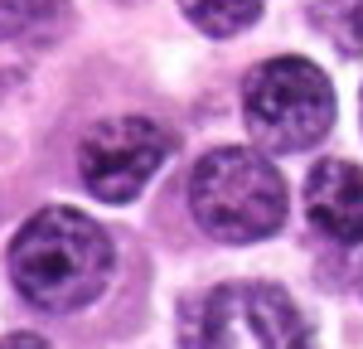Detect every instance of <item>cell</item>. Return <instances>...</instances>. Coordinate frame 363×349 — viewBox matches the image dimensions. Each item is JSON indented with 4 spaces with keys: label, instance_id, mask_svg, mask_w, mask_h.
Segmentation results:
<instances>
[{
    "label": "cell",
    "instance_id": "1",
    "mask_svg": "<svg viewBox=\"0 0 363 349\" xmlns=\"http://www.w3.org/2000/svg\"><path fill=\"white\" fill-rule=\"evenodd\" d=\"M112 238L78 209H39L10 243V282L39 311H83L112 282Z\"/></svg>",
    "mask_w": 363,
    "mask_h": 349
},
{
    "label": "cell",
    "instance_id": "2",
    "mask_svg": "<svg viewBox=\"0 0 363 349\" xmlns=\"http://www.w3.org/2000/svg\"><path fill=\"white\" fill-rule=\"evenodd\" d=\"M189 214L218 243H262L286 218V179L262 150L218 145L189 174Z\"/></svg>",
    "mask_w": 363,
    "mask_h": 349
},
{
    "label": "cell",
    "instance_id": "3",
    "mask_svg": "<svg viewBox=\"0 0 363 349\" xmlns=\"http://www.w3.org/2000/svg\"><path fill=\"white\" fill-rule=\"evenodd\" d=\"M184 349H310L306 316L281 287L233 282L184 306Z\"/></svg>",
    "mask_w": 363,
    "mask_h": 349
},
{
    "label": "cell",
    "instance_id": "4",
    "mask_svg": "<svg viewBox=\"0 0 363 349\" xmlns=\"http://www.w3.org/2000/svg\"><path fill=\"white\" fill-rule=\"evenodd\" d=\"M242 116L267 150H306L335 126V87L310 58H267L242 83Z\"/></svg>",
    "mask_w": 363,
    "mask_h": 349
},
{
    "label": "cell",
    "instance_id": "5",
    "mask_svg": "<svg viewBox=\"0 0 363 349\" xmlns=\"http://www.w3.org/2000/svg\"><path fill=\"white\" fill-rule=\"evenodd\" d=\"M169 155V131L145 116L97 121L78 145V174L102 204H131Z\"/></svg>",
    "mask_w": 363,
    "mask_h": 349
},
{
    "label": "cell",
    "instance_id": "6",
    "mask_svg": "<svg viewBox=\"0 0 363 349\" xmlns=\"http://www.w3.org/2000/svg\"><path fill=\"white\" fill-rule=\"evenodd\" d=\"M306 214L339 248L363 243V170L349 160H320L306 179Z\"/></svg>",
    "mask_w": 363,
    "mask_h": 349
},
{
    "label": "cell",
    "instance_id": "7",
    "mask_svg": "<svg viewBox=\"0 0 363 349\" xmlns=\"http://www.w3.org/2000/svg\"><path fill=\"white\" fill-rule=\"evenodd\" d=\"M262 5L267 0H179V10L189 15V25L213 34V39H228V34H242L262 20Z\"/></svg>",
    "mask_w": 363,
    "mask_h": 349
},
{
    "label": "cell",
    "instance_id": "8",
    "mask_svg": "<svg viewBox=\"0 0 363 349\" xmlns=\"http://www.w3.org/2000/svg\"><path fill=\"white\" fill-rule=\"evenodd\" d=\"M0 349H49V345H44L39 335H5V340H0Z\"/></svg>",
    "mask_w": 363,
    "mask_h": 349
},
{
    "label": "cell",
    "instance_id": "9",
    "mask_svg": "<svg viewBox=\"0 0 363 349\" xmlns=\"http://www.w3.org/2000/svg\"><path fill=\"white\" fill-rule=\"evenodd\" d=\"M0 92H5V73H0Z\"/></svg>",
    "mask_w": 363,
    "mask_h": 349
}]
</instances>
